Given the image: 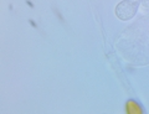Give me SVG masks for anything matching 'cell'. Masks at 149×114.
<instances>
[{
    "label": "cell",
    "instance_id": "cell-1",
    "mask_svg": "<svg viewBox=\"0 0 149 114\" xmlns=\"http://www.w3.org/2000/svg\"><path fill=\"white\" fill-rule=\"evenodd\" d=\"M125 113H128V114H142L143 109L136 101L129 99V101L125 103Z\"/></svg>",
    "mask_w": 149,
    "mask_h": 114
}]
</instances>
